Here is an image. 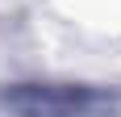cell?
Instances as JSON below:
<instances>
[{
  "label": "cell",
  "instance_id": "6da1fadb",
  "mask_svg": "<svg viewBox=\"0 0 121 117\" xmlns=\"http://www.w3.org/2000/svg\"><path fill=\"white\" fill-rule=\"evenodd\" d=\"M9 117H121L117 92L75 80H17L0 88Z\"/></svg>",
  "mask_w": 121,
  "mask_h": 117
}]
</instances>
